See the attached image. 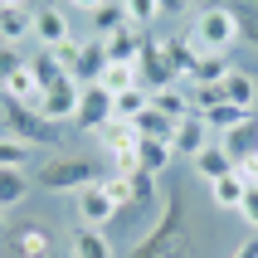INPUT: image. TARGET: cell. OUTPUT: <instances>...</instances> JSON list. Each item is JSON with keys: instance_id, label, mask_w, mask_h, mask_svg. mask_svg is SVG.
<instances>
[{"instance_id": "2", "label": "cell", "mask_w": 258, "mask_h": 258, "mask_svg": "<svg viewBox=\"0 0 258 258\" xmlns=\"http://www.w3.org/2000/svg\"><path fill=\"white\" fill-rule=\"evenodd\" d=\"M39 190H49V195H73V190H83L98 180V166L88 156H73V151H54L49 161H39Z\"/></svg>"}, {"instance_id": "24", "label": "cell", "mask_w": 258, "mask_h": 258, "mask_svg": "<svg viewBox=\"0 0 258 258\" xmlns=\"http://www.w3.org/2000/svg\"><path fill=\"white\" fill-rule=\"evenodd\" d=\"M29 73L39 78V88H44V93H49V88H58L63 78H73V73H63V63L54 58V49H39V54L29 58Z\"/></svg>"}, {"instance_id": "19", "label": "cell", "mask_w": 258, "mask_h": 258, "mask_svg": "<svg viewBox=\"0 0 258 258\" xmlns=\"http://www.w3.org/2000/svg\"><path fill=\"white\" fill-rule=\"evenodd\" d=\"M244 195H248V180L239 171H229V175H219V180H210V200L219 205V210H239L244 205Z\"/></svg>"}, {"instance_id": "20", "label": "cell", "mask_w": 258, "mask_h": 258, "mask_svg": "<svg viewBox=\"0 0 258 258\" xmlns=\"http://www.w3.org/2000/svg\"><path fill=\"white\" fill-rule=\"evenodd\" d=\"M190 166H195V175H205V180H219V175L239 171V166H234V156H229V151H224L219 142H210V146L200 151V156L190 161Z\"/></svg>"}, {"instance_id": "7", "label": "cell", "mask_w": 258, "mask_h": 258, "mask_svg": "<svg viewBox=\"0 0 258 258\" xmlns=\"http://www.w3.org/2000/svg\"><path fill=\"white\" fill-rule=\"evenodd\" d=\"M102 122H112V93L98 83H83V98H78V117H73V127L78 132H98Z\"/></svg>"}, {"instance_id": "1", "label": "cell", "mask_w": 258, "mask_h": 258, "mask_svg": "<svg viewBox=\"0 0 258 258\" xmlns=\"http://www.w3.org/2000/svg\"><path fill=\"white\" fill-rule=\"evenodd\" d=\"M239 39H244V25H239V15L229 10V5H205L200 15H195V25H190V44L200 49V54H234L239 49Z\"/></svg>"}, {"instance_id": "41", "label": "cell", "mask_w": 258, "mask_h": 258, "mask_svg": "<svg viewBox=\"0 0 258 258\" xmlns=\"http://www.w3.org/2000/svg\"><path fill=\"white\" fill-rule=\"evenodd\" d=\"M234 258H258V234H253V239H244V244H239V253H234Z\"/></svg>"}, {"instance_id": "34", "label": "cell", "mask_w": 258, "mask_h": 258, "mask_svg": "<svg viewBox=\"0 0 258 258\" xmlns=\"http://www.w3.org/2000/svg\"><path fill=\"white\" fill-rule=\"evenodd\" d=\"M20 69H25V54H20L15 44H0V88L10 83V78H15Z\"/></svg>"}, {"instance_id": "3", "label": "cell", "mask_w": 258, "mask_h": 258, "mask_svg": "<svg viewBox=\"0 0 258 258\" xmlns=\"http://www.w3.org/2000/svg\"><path fill=\"white\" fill-rule=\"evenodd\" d=\"M0 112H5V132H10V137H20V142H29V146L34 142L39 146H58V132L63 127H54L39 107H25V102H15V98L0 93Z\"/></svg>"}, {"instance_id": "5", "label": "cell", "mask_w": 258, "mask_h": 258, "mask_svg": "<svg viewBox=\"0 0 258 258\" xmlns=\"http://www.w3.org/2000/svg\"><path fill=\"white\" fill-rule=\"evenodd\" d=\"M78 98H83V83L78 78H63L58 88H49L39 102V112L54 122V127H73V117H78Z\"/></svg>"}, {"instance_id": "38", "label": "cell", "mask_w": 258, "mask_h": 258, "mask_svg": "<svg viewBox=\"0 0 258 258\" xmlns=\"http://www.w3.org/2000/svg\"><path fill=\"white\" fill-rule=\"evenodd\" d=\"M239 25H244V39L258 49V10H248V15H239Z\"/></svg>"}, {"instance_id": "12", "label": "cell", "mask_w": 258, "mask_h": 258, "mask_svg": "<svg viewBox=\"0 0 258 258\" xmlns=\"http://www.w3.org/2000/svg\"><path fill=\"white\" fill-rule=\"evenodd\" d=\"M156 49L166 54V63H171L180 78H190V73H195V58H200V49L190 44V34H166V39H156Z\"/></svg>"}, {"instance_id": "15", "label": "cell", "mask_w": 258, "mask_h": 258, "mask_svg": "<svg viewBox=\"0 0 258 258\" xmlns=\"http://www.w3.org/2000/svg\"><path fill=\"white\" fill-rule=\"evenodd\" d=\"M137 161H142V171H146V175H166V171H171V161H175V151H171V142L137 137Z\"/></svg>"}, {"instance_id": "27", "label": "cell", "mask_w": 258, "mask_h": 258, "mask_svg": "<svg viewBox=\"0 0 258 258\" xmlns=\"http://www.w3.org/2000/svg\"><path fill=\"white\" fill-rule=\"evenodd\" d=\"M29 200V175L25 171H0V210L10 215L15 205Z\"/></svg>"}, {"instance_id": "16", "label": "cell", "mask_w": 258, "mask_h": 258, "mask_svg": "<svg viewBox=\"0 0 258 258\" xmlns=\"http://www.w3.org/2000/svg\"><path fill=\"white\" fill-rule=\"evenodd\" d=\"M224 98H229L234 107L253 112V102H258V73H248V69H234L229 78H224Z\"/></svg>"}, {"instance_id": "28", "label": "cell", "mask_w": 258, "mask_h": 258, "mask_svg": "<svg viewBox=\"0 0 258 258\" xmlns=\"http://www.w3.org/2000/svg\"><path fill=\"white\" fill-rule=\"evenodd\" d=\"M15 248H20V258H44L49 248H54V239H49L44 224H25V229L15 234Z\"/></svg>"}, {"instance_id": "4", "label": "cell", "mask_w": 258, "mask_h": 258, "mask_svg": "<svg viewBox=\"0 0 258 258\" xmlns=\"http://www.w3.org/2000/svg\"><path fill=\"white\" fill-rule=\"evenodd\" d=\"M73 215H78V224H88V229H107L122 210H117V200L107 195V185L93 180V185L73 190Z\"/></svg>"}, {"instance_id": "10", "label": "cell", "mask_w": 258, "mask_h": 258, "mask_svg": "<svg viewBox=\"0 0 258 258\" xmlns=\"http://www.w3.org/2000/svg\"><path fill=\"white\" fill-rule=\"evenodd\" d=\"M127 258H195V234H185V239H137V244L127 248Z\"/></svg>"}, {"instance_id": "18", "label": "cell", "mask_w": 258, "mask_h": 258, "mask_svg": "<svg viewBox=\"0 0 258 258\" xmlns=\"http://www.w3.org/2000/svg\"><path fill=\"white\" fill-rule=\"evenodd\" d=\"M142 34L137 29H122V34H107L102 39V54H107V63H137L142 58Z\"/></svg>"}, {"instance_id": "23", "label": "cell", "mask_w": 258, "mask_h": 258, "mask_svg": "<svg viewBox=\"0 0 258 258\" xmlns=\"http://www.w3.org/2000/svg\"><path fill=\"white\" fill-rule=\"evenodd\" d=\"M122 29H132L127 10H122V0H107V5L93 15V39H107V34H122Z\"/></svg>"}, {"instance_id": "25", "label": "cell", "mask_w": 258, "mask_h": 258, "mask_svg": "<svg viewBox=\"0 0 258 258\" xmlns=\"http://www.w3.org/2000/svg\"><path fill=\"white\" fill-rule=\"evenodd\" d=\"M151 107H156V112H166L171 122H180V117L195 112V107H190V93H185L180 83H175V88H161V93H151Z\"/></svg>"}, {"instance_id": "9", "label": "cell", "mask_w": 258, "mask_h": 258, "mask_svg": "<svg viewBox=\"0 0 258 258\" xmlns=\"http://www.w3.org/2000/svg\"><path fill=\"white\" fill-rule=\"evenodd\" d=\"M34 39H39V49H58V44H69L73 39L69 10H63V5H44V10H34Z\"/></svg>"}, {"instance_id": "37", "label": "cell", "mask_w": 258, "mask_h": 258, "mask_svg": "<svg viewBox=\"0 0 258 258\" xmlns=\"http://www.w3.org/2000/svg\"><path fill=\"white\" fill-rule=\"evenodd\" d=\"M239 215H244V224L258 234V185H248V195H244V205H239Z\"/></svg>"}, {"instance_id": "17", "label": "cell", "mask_w": 258, "mask_h": 258, "mask_svg": "<svg viewBox=\"0 0 258 258\" xmlns=\"http://www.w3.org/2000/svg\"><path fill=\"white\" fill-rule=\"evenodd\" d=\"M73 258H117L112 253V239H107V234L102 229H88V224H78V229H73Z\"/></svg>"}, {"instance_id": "13", "label": "cell", "mask_w": 258, "mask_h": 258, "mask_svg": "<svg viewBox=\"0 0 258 258\" xmlns=\"http://www.w3.org/2000/svg\"><path fill=\"white\" fill-rule=\"evenodd\" d=\"M219 146L234 156V166H244L248 156H258V127H253V117H248V122H239L234 132H224V137H219Z\"/></svg>"}, {"instance_id": "35", "label": "cell", "mask_w": 258, "mask_h": 258, "mask_svg": "<svg viewBox=\"0 0 258 258\" xmlns=\"http://www.w3.org/2000/svg\"><path fill=\"white\" fill-rule=\"evenodd\" d=\"M78 54H83V39H69V44L54 49V58L63 63V73H78Z\"/></svg>"}, {"instance_id": "26", "label": "cell", "mask_w": 258, "mask_h": 258, "mask_svg": "<svg viewBox=\"0 0 258 258\" xmlns=\"http://www.w3.org/2000/svg\"><path fill=\"white\" fill-rule=\"evenodd\" d=\"M132 127H137V137H151V142H171L175 137V122L166 112H156V107H146L142 117H132Z\"/></svg>"}, {"instance_id": "43", "label": "cell", "mask_w": 258, "mask_h": 258, "mask_svg": "<svg viewBox=\"0 0 258 258\" xmlns=\"http://www.w3.org/2000/svg\"><path fill=\"white\" fill-rule=\"evenodd\" d=\"M0 234H5V210H0Z\"/></svg>"}, {"instance_id": "40", "label": "cell", "mask_w": 258, "mask_h": 258, "mask_svg": "<svg viewBox=\"0 0 258 258\" xmlns=\"http://www.w3.org/2000/svg\"><path fill=\"white\" fill-rule=\"evenodd\" d=\"M161 15H171V20L175 15H190V0H161Z\"/></svg>"}, {"instance_id": "11", "label": "cell", "mask_w": 258, "mask_h": 258, "mask_svg": "<svg viewBox=\"0 0 258 258\" xmlns=\"http://www.w3.org/2000/svg\"><path fill=\"white\" fill-rule=\"evenodd\" d=\"M34 39V10L29 5H0V44H20Z\"/></svg>"}, {"instance_id": "6", "label": "cell", "mask_w": 258, "mask_h": 258, "mask_svg": "<svg viewBox=\"0 0 258 258\" xmlns=\"http://www.w3.org/2000/svg\"><path fill=\"white\" fill-rule=\"evenodd\" d=\"M137 78H142V88H146V93H161V88H175V83H180V73L166 63V54H161L151 39L142 44V58H137Z\"/></svg>"}, {"instance_id": "22", "label": "cell", "mask_w": 258, "mask_h": 258, "mask_svg": "<svg viewBox=\"0 0 258 258\" xmlns=\"http://www.w3.org/2000/svg\"><path fill=\"white\" fill-rule=\"evenodd\" d=\"M102 69H107L102 39H93V34H88V39H83V54H78V73H73V78H78V83H98Z\"/></svg>"}, {"instance_id": "31", "label": "cell", "mask_w": 258, "mask_h": 258, "mask_svg": "<svg viewBox=\"0 0 258 258\" xmlns=\"http://www.w3.org/2000/svg\"><path fill=\"white\" fill-rule=\"evenodd\" d=\"M25 166H29V142L0 132V171H25Z\"/></svg>"}, {"instance_id": "44", "label": "cell", "mask_w": 258, "mask_h": 258, "mask_svg": "<svg viewBox=\"0 0 258 258\" xmlns=\"http://www.w3.org/2000/svg\"><path fill=\"white\" fill-rule=\"evenodd\" d=\"M253 127H258V112H253Z\"/></svg>"}, {"instance_id": "39", "label": "cell", "mask_w": 258, "mask_h": 258, "mask_svg": "<svg viewBox=\"0 0 258 258\" xmlns=\"http://www.w3.org/2000/svg\"><path fill=\"white\" fill-rule=\"evenodd\" d=\"M63 5H69V10H83V15H98L107 0H63Z\"/></svg>"}, {"instance_id": "21", "label": "cell", "mask_w": 258, "mask_h": 258, "mask_svg": "<svg viewBox=\"0 0 258 258\" xmlns=\"http://www.w3.org/2000/svg\"><path fill=\"white\" fill-rule=\"evenodd\" d=\"M229 73H234V54H200L195 58V73L185 83H224Z\"/></svg>"}, {"instance_id": "14", "label": "cell", "mask_w": 258, "mask_h": 258, "mask_svg": "<svg viewBox=\"0 0 258 258\" xmlns=\"http://www.w3.org/2000/svg\"><path fill=\"white\" fill-rule=\"evenodd\" d=\"M93 137H98V146L107 151V156H117V151L137 146V127H132L127 117H112V122H102V127L93 132Z\"/></svg>"}, {"instance_id": "42", "label": "cell", "mask_w": 258, "mask_h": 258, "mask_svg": "<svg viewBox=\"0 0 258 258\" xmlns=\"http://www.w3.org/2000/svg\"><path fill=\"white\" fill-rule=\"evenodd\" d=\"M0 5H29V0H0Z\"/></svg>"}, {"instance_id": "8", "label": "cell", "mask_w": 258, "mask_h": 258, "mask_svg": "<svg viewBox=\"0 0 258 258\" xmlns=\"http://www.w3.org/2000/svg\"><path fill=\"white\" fill-rule=\"evenodd\" d=\"M210 137H215V132H210V122H205L200 112H190V117H180V122H175V137H171V151L175 156H200L205 146H210Z\"/></svg>"}, {"instance_id": "29", "label": "cell", "mask_w": 258, "mask_h": 258, "mask_svg": "<svg viewBox=\"0 0 258 258\" xmlns=\"http://www.w3.org/2000/svg\"><path fill=\"white\" fill-rule=\"evenodd\" d=\"M98 88H107V93H127V88H142V78H137V63H107L98 78Z\"/></svg>"}, {"instance_id": "33", "label": "cell", "mask_w": 258, "mask_h": 258, "mask_svg": "<svg viewBox=\"0 0 258 258\" xmlns=\"http://www.w3.org/2000/svg\"><path fill=\"white\" fill-rule=\"evenodd\" d=\"M122 10H127L132 29H146V25L161 20V0H122Z\"/></svg>"}, {"instance_id": "30", "label": "cell", "mask_w": 258, "mask_h": 258, "mask_svg": "<svg viewBox=\"0 0 258 258\" xmlns=\"http://www.w3.org/2000/svg\"><path fill=\"white\" fill-rule=\"evenodd\" d=\"M200 117L210 122V132H219V137H224V132H234L239 122H248L253 112H244V107H234V102H219V107H210V112H200Z\"/></svg>"}, {"instance_id": "32", "label": "cell", "mask_w": 258, "mask_h": 258, "mask_svg": "<svg viewBox=\"0 0 258 258\" xmlns=\"http://www.w3.org/2000/svg\"><path fill=\"white\" fill-rule=\"evenodd\" d=\"M146 107H151V93H146V88H127V93H117L112 98V117H142Z\"/></svg>"}, {"instance_id": "36", "label": "cell", "mask_w": 258, "mask_h": 258, "mask_svg": "<svg viewBox=\"0 0 258 258\" xmlns=\"http://www.w3.org/2000/svg\"><path fill=\"white\" fill-rule=\"evenodd\" d=\"M137 171H142L137 146H127V151H117V156H112V175H137Z\"/></svg>"}]
</instances>
